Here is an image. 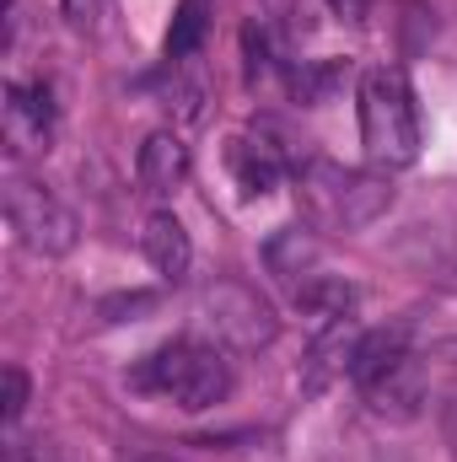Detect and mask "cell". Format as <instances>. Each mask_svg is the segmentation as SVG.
I'll use <instances>...</instances> for the list:
<instances>
[{
  "label": "cell",
  "mask_w": 457,
  "mask_h": 462,
  "mask_svg": "<svg viewBox=\"0 0 457 462\" xmlns=\"http://www.w3.org/2000/svg\"><path fill=\"white\" fill-rule=\"evenodd\" d=\"M296 199H302V216L318 231H360L393 205V189H387V178L360 172V167L302 162L296 167Z\"/></svg>",
  "instance_id": "obj_1"
},
{
  "label": "cell",
  "mask_w": 457,
  "mask_h": 462,
  "mask_svg": "<svg viewBox=\"0 0 457 462\" xmlns=\"http://www.w3.org/2000/svg\"><path fill=\"white\" fill-rule=\"evenodd\" d=\"M360 145L377 167H409L420 156V108L398 65H371L360 76Z\"/></svg>",
  "instance_id": "obj_2"
},
{
  "label": "cell",
  "mask_w": 457,
  "mask_h": 462,
  "mask_svg": "<svg viewBox=\"0 0 457 462\" xmlns=\"http://www.w3.org/2000/svg\"><path fill=\"white\" fill-rule=\"evenodd\" d=\"M135 387H151L162 398H173L178 409H216L231 393V360L221 345H200V339H173L156 355H145V365L135 371Z\"/></svg>",
  "instance_id": "obj_3"
},
{
  "label": "cell",
  "mask_w": 457,
  "mask_h": 462,
  "mask_svg": "<svg viewBox=\"0 0 457 462\" xmlns=\"http://www.w3.org/2000/svg\"><path fill=\"white\" fill-rule=\"evenodd\" d=\"M5 221L22 247H33L43 258H60L76 247V216L33 178H5Z\"/></svg>",
  "instance_id": "obj_4"
},
{
  "label": "cell",
  "mask_w": 457,
  "mask_h": 462,
  "mask_svg": "<svg viewBox=\"0 0 457 462\" xmlns=\"http://www.w3.org/2000/svg\"><path fill=\"white\" fill-rule=\"evenodd\" d=\"M200 312H205L216 345L237 349V355H253V349L275 345V334H280L269 301H258V291H247V285H237V280H216V285L200 296Z\"/></svg>",
  "instance_id": "obj_5"
},
{
  "label": "cell",
  "mask_w": 457,
  "mask_h": 462,
  "mask_svg": "<svg viewBox=\"0 0 457 462\" xmlns=\"http://www.w3.org/2000/svg\"><path fill=\"white\" fill-rule=\"evenodd\" d=\"M360 398L377 420H415L425 409V360L409 349L398 355L387 371H377L371 382H360Z\"/></svg>",
  "instance_id": "obj_6"
},
{
  "label": "cell",
  "mask_w": 457,
  "mask_h": 462,
  "mask_svg": "<svg viewBox=\"0 0 457 462\" xmlns=\"http://www.w3.org/2000/svg\"><path fill=\"white\" fill-rule=\"evenodd\" d=\"M49 134H54L49 87L11 81V87H5V140H11L16 151H49Z\"/></svg>",
  "instance_id": "obj_7"
},
{
  "label": "cell",
  "mask_w": 457,
  "mask_h": 462,
  "mask_svg": "<svg viewBox=\"0 0 457 462\" xmlns=\"http://www.w3.org/2000/svg\"><path fill=\"white\" fill-rule=\"evenodd\" d=\"M227 167H231V183H237L247 199L275 194V189H280V178H285L280 145H269L264 134H231V140H227Z\"/></svg>",
  "instance_id": "obj_8"
},
{
  "label": "cell",
  "mask_w": 457,
  "mask_h": 462,
  "mask_svg": "<svg viewBox=\"0 0 457 462\" xmlns=\"http://www.w3.org/2000/svg\"><path fill=\"white\" fill-rule=\"evenodd\" d=\"M135 178H140V189L151 194V199H167V194H178V183L189 178V145L178 140V134H151L145 145H140V162H135Z\"/></svg>",
  "instance_id": "obj_9"
},
{
  "label": "cell",
  "mask_w": 457,
  "mask_h": 462,
  "mask_svg": "<svg viewBox=\"0 0 457 462\" xmlns=\"http://www.w3.org/2000/svg\"><path fill=\"white\" fill-rule=\"evenodd\" d=\"M140 253H145V263H151L162 280H183L189 263H194V242H189V231H183V221H178L173 210H156V216L145 221Z\"/></svg>",
  "instance_id": "obj_10"
},
{
  "label": "cell",
  "mask_w": 457,
  "mask_h": 462,
  "mask_svg": "<svg viewBox=\"0 0 457 462\" xmlns=\"http://www.w3.org/2000/svg\"><path fill=\"white\" fill-rule=\"evenodd\" d=\"M264 263H269V274L296 296L307 280H318L323 274V253H318V242L307 236V231H280L269 247H264Z\"/></svg>",
  "instance_id": "obj_11"
},
{
  "label": "cell",
  "mask_w": 457,
  "mask_h": 462,
  "mask_svg": "<svg viewBox=\"0 0 457 462\" xmlns=\"http://www.w3.org/2000/svg\"><path fill=\"white\" fill-rule=\"evenodd\" d=\"M398 355H409V328H404V323H398V328H371V334L355 339L350 360H344V371H350V382L360 387V382H371L377 371H387Z\"/></svg>",
  "instance_id": "obj_12"
},
{
  "label": "cell",
  "mask_w": 457,
  "mask_h": 462,
  "mask_svg": "<svg viewBox=\"0 0 457 462\" xmlns=\"http://www.w3.org/2000/svg\"><path fill=\"white\" fill-rule=\"evenodd\" d=\"M344 81H350V60H307L302 70H291V92H296V103H307V108L329 103Z\"/></svg>",
  "instance_id": "obj_13"
},
{
  "label": "cell",
  "mask_w": 457,
  "mask_h": 462,
  "mask_svg": "<svg viewBox=\"0 0 457 462\" xmlns=\"http://www.w3.org/2000/svg\"><path fill=\"white\" fill-rule=\"evenodd\" d=\"M162 108L178 118V124H194V118L205 114V81H200L183 60H173V65H167V81H162Z\"/></svg>",
  "instance_id": "obj_14"
},
{
  "label": "cell",
  "mask_w": 457,
  "mask_h": 462,
  "mask_svg": "<svg viewBox=\"0 0 457 462\" xmlns=\"http://www.w3.org/2000/svg\"><path fill=\"white\" fill-rule=\"evenodd\" d=\"M200 32H205V16H200V0H183L173 32H167V60H189L200 49Z\"/></svg>",
  "instance_id": "obj_15"
},
{
  "label": "cell",
  "mask_w": 457,
  "mask_h": 462,
  "mask_svg": "<svg viewBox=\"0 0 457 462\" xmlns=\"http://www.w3.org/2000/svg\"><path fill=\"white\" fill-rule=\"evenodd\" d=\"M0 382H5V398H0V420H5V425H16V420L27 414L33 382H27V371H22V365H5V376H0Z\"/></svg>",
  "instance_id": "obj_16"
},
{
  "label": "cell",
  "mask_w": 457,
  "mask_h": 462,
  "mask_svg": "<svg viewBox=\"0 0 457 462\" xmlns=\"http://www.w3.org/2000/svg\"><path fill=\"white\" fill-rule=\"evenodd\" d=\"M156 307V296H114V301H103V318L108 323H135V312H151Z\"/></svg>",
  "instance_id": "obj_17"
},
{
  "label": "cell",
  "mask_w": 457,
  "mask_h": 462,
  "mask_svg": "<svg viewBox=\"0 0 457 462\" xmlns=\"http://www.w3.org/2000/svg\"><path fill=\"white\" fill-rule=\"evenodd\" d=\"M5 462H65L54 441H11L5 447Z\"/></svg>",
  "instance_id": "obj_18"
},
{
  "label": "cell",
  "mask_w": 457,
  "mask_h": 462,
  "mask_svg": "<svg viewBox=\"0 0 457 462\" xmlns=\"http://www.w3.org/2000/svg\"><path fill=\"white\" fill-rule=\"evenodd\" d=\"M65 22H70L76 32H92V22H98V0H65Z\"/></svg>",
  "instance_id": "obj_19"
},
{
  "label": "cell",
  "mask_w": 457,
  "mask_h": 462,
  "mask_svg": "<svg viewBox=\"0 0 457 462\" xmlns=\"http://www.w3.org/2000/svg\"><path fill=\"white\" fill-rule=\"evenodd\" d=\"M334 5H340V11H350V16H360V11H366V0H334Z\"/></svg>",
  "instance_id": "obj_20"
},
{
  "label": "cell",
  "mask_w": 457,
  "mask_h": 462,
  "mask_svg": "<svg viewBox=\"0 0 457 462\" xmlns=\"http://www.w3.org/2000/svg\"><path fill=\"white\" fill-rule=\"evenodd\" d=\"M135 462H173V457H162V452H145V457H135Z\"/></svg>",
  "instance_id": "obj_21"
},
{
  "label": "cell",
  "mask_w": 457,
  "mask_h": 462,
  "mask_svg": "<svg viewBox=\"0 0 457 462\" xmlns=\"http://www.w3.org/2000/svg\"><path fill=\"white\" fill-rule=\"evenodd\" d=\"M447 355H457V339H452V345H447Z\"/></svg>",
  "instance_id": "obj_22"
}]
</instances>
